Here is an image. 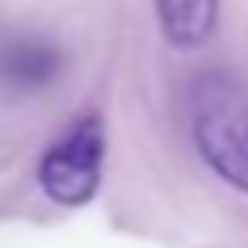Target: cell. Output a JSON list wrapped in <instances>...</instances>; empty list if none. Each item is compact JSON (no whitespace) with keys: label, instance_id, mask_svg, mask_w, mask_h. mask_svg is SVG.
Listing matches in <instances>:
<instances>
[{"label":"cell","instance_id":"obj_3","mask_svg":"<svg viewBox=\"0 0 248 248\" xmlns=\"http://www.w3.org/2000/svg\"><path fill=\"white\" fill-rule=\"evenodd\" d=\"M62 70V54L46 43V39H31V35H16L0 43V85L4 89H43L58 78Z\"/></svg>","mask_w":248,"mask_h":248},{"label":"cell","instance_id":"obj_4","mask_svg":"<svg viewBox=\"0 0 248 248\" xmlns=\"http://www.w3.org/2000/svg\"><path fill=\"white\" fill-rule=\"evenodd\" d=\"M151 4H155L167 43L186 50L209 39L213 19H217V0H151Z\"/></svg>","mask_w":248,"mask_h":248},{"label":"cell","instance_id":"obj_2","mask_svg":"<svg viewBox=\"0 0 248 248\" xmlns=\"http://www.w3.org/2000/svg\"><path fill=\"white\" fill-rule=\"evenodd\" d=\"M105 174V128L97 116L74 120L39 159V186L50 202L74 209L85 205Z\"/></svg>","mask_w":248,"mask_h":248},{"label":"cell","instance_id":"obj_1","mask_svg":"<svg viewBox=\"0 0 248 248\" xmlns=\"http://www.w3.org/2000/svg\"><path fill=\"white\" fill-rule=\"evenodd\" d=\"M190 128L202 159L248 194V97L229 74H205L194 85Z\"/></svg>","mask_w":248,"mask_h":248}]
</instances>
